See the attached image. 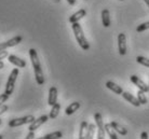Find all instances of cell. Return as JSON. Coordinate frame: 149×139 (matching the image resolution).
I'll list each match as a JSON object with an SVG mask.
<instances>
[{"mask_svg": "<svg viewBox=\"0 0 149 139\" xmlns=\"http://www.w3.org/2000/svg\"><path fill=\"white\" fill-rule=\"evenodd\" d=\"M29 56H30V60H31L33 68H34L36 82H37L39 85H42V84L45 83V77H43V71H42V68H41V65H40V60L38 58L37 51L35 49H30Z\"/></svg>", "mask_w": 149, "mask_h": 139, "instance_id": "obj_1", "label": "cell"}, {"mask_svg": "<svg viewBox=\"0 0 149 139\" xmlns=\"http://www.w3.org/2000/svg\"><path fill=\"white\" fill-rule=\"evenodd\" d=\"M71 26H72L74 37H76V40H77V42L79 43V45L81 46L82 50L88 51V50L90 49V44H89V42H88V40H86L84 34H83L81 25L79 24V22H77V23H72Z\"/></svg>", "mask_w": 149, "mask_h": 139, "instance_id": "obj_2", "label": "cell"}, {"mask_svg": "<svg viewBox=\"0 0 149 139\" xmlns=\"http://www.w3.org/2000/svg\"><path fill=\"white\" fill-rule=\"evenodd\" d=\"M17 75H19V69H17V68H14L11 71L10 75H9V78H8L7 85H6V91H4V93L8 94L9 96H10V95L13 93V91H14L15 81H16Z\"/></svg>", "mask_w": 149, "mask_h": 139, "instance_id": "obj_3", "label": "cell"}, {"mask_svg": "<svg viewBox=\"0 0 149 139\" xmlns=\"http://www.w3.org/2000/svg\"><path fill=\"white\" fill-rule=\"evenodd\" d=\"M35 120L34 115H26V117H22V118H17V119H12V120L9 121L8 125L10 127H17V126H22L24 124H30L33 121Z\"/></svg>", "mask_w": 149, "mask_h": 139, "instance_id": "obj_4", "label": "cell"}, {"mask_svg": "<svg viewBox=\"0 0 149 139\" xmlns=\"http://www.w3.org/2000/svg\"><path fill=\"white\" fill-rule=\"evenodd\" d=\"M94 120H95L97 127V138L104 139L106 131H105V124L104 122H103V118H102L101 113H95L94 114Z\"/></svg>", "mask_w": 149, "mask_h": 139, "instance_id": "obj_5", "label": "cell"}, {"mask_svg": "<svg viewBox=\"0 0 149 139\" xmlns=\"http://www.w3.org/2000/svg\"><path fill=\"white\" fill-rule=\"evenodd\" d=\"M22 40H23L22 36H16V37L12 38V39L8 40V41L1 42V43H0V51H3V50L8 49V48L15 46V45H17L19 43H21Z\"/></svg>", "mask_w": 149, "mask_h": 139, "instance_id": "obj_6", "label": "cell"}, {"mask_svg": "<svg viewBox=\"0 0 149 139\" xmlns=\"http://www.w3.org/2000/svg\"><path fill=\"white\" fill-rule=\"evenodd\" d=\"M118 48H119V54L121 56L127 54V37L123 33L118 35Z\"/></svg>", "mask_w": 149, "mask_h": 139, "instance_id": "obj_7", "label": "cell"}, {"mask_svg": "<svg viewBox=\"0 0 149 139\" xmlns=\"http://www.w3.org/2000/svg\"><path fill=\"white\" fill-rule=\"evenodd\" d=\"M48 119H49V117L48 115H41L40 118H38V119H35L31 123H30V125H29V127H28V129L29 131H36L37 128H39L41 126L42 124H45V122L48 121Z\"/></svg>", "mask_w": 149, "mask_h": 139, "instance_id": "obj_8", "label": "cell"}, {"mask_svg": "<svg viewBox=\"0 0 149 139\" xmlns=\"http://www.w3.org/2000/svg\"><path fill=\"white\" fill-rule=\"evenodd\" d=\"M130 80H131V82L134 83L135 85L138 87V90L144 91L145 93H147V92H148V90H149L148 85H146L145 82H144L142 79H139V77H137V75H131Z\"/></svg>", "mask_w": 149, "mask_h": 139, "instance_id": "obj_9", "label": "cell"}, {"mask_svg": "<svg viewBox=\"0 0 149 139\" xmlns=\"http://www.w3.org/2000/svg\"><path fill=\"white\" fill-rule=\"evenodd\" d=\"M8 59H9V62H10L11 64L15 65L16 67H19V68H24L26 66V62L24 59H22V58L17 57L16 55H14V54L9 55V56H8Z\"/></svg>", "mask_w": 149, "mask_h": 139, "instance_id": "obj_10", "label": "cell"}, {"mask_svg": "<svg viewBox=\"0 0 149 139\" xmlns=\"http://www.w3.org/2000/svg\"><path fill=\"white\" fill-rule=\"evenodd\" d=\"M56 102H57V89L55 86H52L49 90L48 104L50 106H53L54 104H56Z\"/></svg>", "mask_w": 149, "mask_h": 139, "instance_id": "obj_11", "label": "cell"}, {"mask_svg": "<svg viewBox=\"0 0 149 139\" xmlns=\"http://www.w3.org/2000/svg\"><path fill=\"white\" fill-rule=\"evenodd\" d=\"M86 15V10H84V9H80L78 12L74 13V14L69 17V22H70L71 24H72V23H77V22H79L81 19H83Z\"/></svg>", "mask_w": 149, "mask_h": 139, "instance_id": "obj_12", "label": "cell"}, {"mask_svg": "<svg viewBox=\"0 0 149 139\" xmlns=\"http://www.w3.org/2000/svg\"><path fill=\"white\" fill-rule=\"evenodd\" d=\"M122 96H123V98H124L125 100H127L129 102H131V104H132L133 106H135V107H139V106L142 105L137 98H135L133 95L130 94V93H127V92H123Z\"/></svg>", "mask_w": 149, "mask_h": 139, "instance_id": "obj_13", "label": "cell"}, {"mask_svg": "<svg viewBox=\"0 0 149 139\" xmlns=\"http://www.w3.org/2000/svg\"><path fill=\"white\" fill-rule=\"evenodd\" d=\"M106 87L109 89L110 91H112V92L117 95H122V93H123L122 87L119 86V85H117V84L113 83L112 81H107V82H106Z\"/></svg>", "mask_w": 149, "mask_h": 139, "instance_id": "obj_14", "label": "cell"}, {"mask_svg": "<svg viewBox=\"0 0 149 139\" xmlns=\"http://www.w3.org/2000/svg\"><path fill=\"white\" fill-rule=\"evenodd\" d=\"M102 22H103L104 27L110 26V15H109V11L107 9H104L102 11Z\"/></svg>", "mask_w": 149, "mask_h": 139, "instance_id": "obj_15", "label": "cell"}, {"mask_svg": "<svg viewBox=\"0 0 149 139\" xmlns=\"http://www.w3.org/2000/svg\"><path fill=\"white\" fill-rule=\"evenodd\" d=\"M79 108H80V102H71L70 105L66 108L65 112H66V114H67V115H70V114H72V113L76 112Z\"/></svg>", "mask_w": 149, "mask_h": 139, "instance_id": "obj_16", "label": "cell"}, {"mask_svg": "<svg viewBox=\"0 0 149 139\" xmlns=\"http://www.w3.org/2000/svg\"><path fill=\"white\" fill-rule=\"evenodd\" d=\"M110 125L112 126V128L115 129L116 132L118 133V134H120V135L122 136H125L127 134V131L125 129L124 127H122L120 124H118L117 122H110Z\"/></svg>", "mask_w": 149, "mask_h": 139, "instance_id": "obj_17", "label": "cell"}, {"mask_svg": "<svg viewBox=\"0 0 149 139\" xmlns=\"http://www.w3.org/2000/svg\"><path fill=\"white\" fill-rule=\"evenodd\" d=\"M60 110H61L60 104H58V102L54 104V105L52 106L51 111H50V115H49V118H50V119H55V118H57L58 113H60Z\"/></svg>", "mask_w": 149, "mask_h": 139, "instance_id": "obj_18", "label": "cell"}, {"mask_svg": "<svg viewBox=\"0 0 149 139\" xmlns=\"http://www.w3.org/2000/svg\"><path fill=\"white\" fill-rule=\"evenodd\" d=\"M88 127H89V124L86 123V121L81 122V125H80V132H79V138L80 139L86 138V133H88Z\"/></svg>", "mask_w": 149, "mask_h": 139, "instance_id": "obj_19", "label": "cell"}, {"mask_svg": "<svg viewBox=\"0 0 149 139\" xmlns=\"http://www.w3.org/2000/svg\"><path fill=\"white\" fill-rule=\"evenodd\" d=\"M105 131H106V133L109 135V137L111 139H118L119 137L117 136V134H116V131L112 128V126L110 125V123H107V124H105Z\"/></svg>", "mask_w": 149, "mask_h": 139, "instance_id": "obj_20", "label": "cell"}, {"mask_svg": "<svg viewBox=\"0 0 149 139\" xmlns=\"http://www.w3.org/2000/svg\"><path fill=\"white\" fill-rule=\"evenodd\" d=\"M63 137V134L60 131H56L54 133H51V134H48V135L43 136L42 138L43 139H60Z\"/></svg>", "mask_w": 149, "mask_h": 139, "instance_id": "obj_21", "label": "cell"}, {"mask_svg": "<svg viewBox=\"0 0 149 139\" xmlns=\"http://www.w3.org/2000/svg\"><path fill=\"white\" fill-rule=\"evenodd\" d=\"M137 99L139 100V102H141L142 105H146V104H147V97H146L145 92H144V91L138 90V92H137Z\"/></svg>", "mask_w": 149, "mask_h": 139, "instance_id": "obj_22", "label": "cell"}, {"mask_svg": "<svg viewBox=\"0 0 149 139\" xmlns=\"http://www.w3.org/2000/svg\"><path fill=\"white\" fill-rule=\"evenodd\" d=\"M94 133H95V125L94 124H89V127H88V133H86V139H92L94 136Z\"/></svg>", "mask_w": 149, "mask_h": 139, "instance_id": "obj_23", "label": "cell"}, {"mask_svg": "<svg viewBox=\"0 0 149 139\" xmlns=\"http://www.w3.org/2000/svg\"><path fill=\"white\" fill-rule=\"evenodd\" d=\"M136 62H137L138 64L143 65V66H146V67L149 68V59L148 58H146L144 56H137L136 57Z\"/></svg>", "mask_w": 149, "mask_h": 139, "instance_id": "obj_24", "label": "cell"}, {"mask_svg": "<svg viewBox=\"0 0 149 139\" xmlns=\"http://www.w3.org/2000/svg\"><path fill=\"white\" fill-rule=\"evenodd\" d=\"M147 29H149V22L143 23L141 25H138L137 28H136V31L137 33H143V31H145Z\"/></svg>", "mask_w": 149, "mask_h": 139, "instance_id": "obj_25", "label": "cell"}, {"mask_svg": "<svg viewBox=\"0 0 149 139\" xmlns=\"http://www.w3.org/2000/svg\"><path fill=\"white\" fill-rule=\"evenodd\" d=\"M9 97H10V96H9L8 94H6V93H4V94H1V95H0V106L3 105V102H7L8 98H9Z\"/></svg>", "mask_w": 149, "mask_h": 139, "instance_id": "obj_26", "label": "cell"}, {"mask_svg": "<svg viewBox=\"0 0 149 139\" xmlns=\"http://www.w3.org/2000/svg\"><path fill=\"white\" fill-rule=\"evenodd\" d=\"M7 56H9L8 51H6V50H3V51H0V60H2L3 58H6Z\"/></svg>", "mask_w": 149, "mask_h": 139, "instance_id": "obj_27", "label": "cell"}, {"mask_svg": "<svg viewBox=\"0 0 149 139\" xmlns=\"http://www.w3.org/2000/svg\"><path fill=\"white\" fill-rule=\"evenodd\" d=\"M8 109H9V107L7 105H1L0 106V114H2L6 111H8Z\"/></svg>", "mask_w": 149, "mask_h": 139, "instance_id": "obj_28", "label": "cell"}, {"mask_svg": "<svg viewBox=\"0 0 149 139\" xmlns=\"http://www.w3.org/2000/svg\"><path fill=\"white\" fill-rule=\"evenodd\" d=\"M35 138V133L34 131H29V134L26 136V139H33Z\"/></svg>", "mask_w": 149, "mask_h": 139, "instance_id": "obj_29", "label": "cell"}, {"mask_svg": "<svg viewBox=\"0 0 149 139\" xmlns=\"http://www.w3.org/2000/svg\"><path fill=\"white\" fill-rule=\"evenodd\" d=\"M141 138L142 139H148V134L146 132H143L142 134H141Z\"/></svg>", "mask_w": 149, "mask_h": 139, "instance_id": "obj_30", "label": "cell"}, {"mask_svg": "<svg viewBox=\"0 0 149 139\" xmlns=\"http://www.w3.org/2000/svg\"><path fill=\"white\" fill-rule=\"evenodd\" d=\"M66 1H67L70 6H74V4H76V0H66Z\"/></svg>", "mask_w": 149, "mask_h": 139, "instance_id": "obj_31", "label": "cell"}, {"mask_svg": "<svg viewBox=\"0 0 149 139\" xmlns=\"http://www.w3.org/2000/svg\"><path fill=\"white\" fill-rule=\"evenodd\" d=\"M4 67V64H3V62L2 60H0V69H2V68Z\"/></svg>", "mask_w": 149, "mask_h": 139, "instance_id": "obj_32", "label": "cell"}, {"mask_svg": "<svg viewBox=\"0 0 149 139\" xmlns=\"http://www.w3.org/2000/svg\"><path fill=\"white\" fill-rule=\"evenodd\" d=\"M144 1H145V3L147 4V6H148V8H149V0H144Z\"/></svg>", "mask_w": 149, "mask_h": 139, "instance_id": "obj_33", "label": "cell"}, {"mask_svg": "<svg viewBox=\"0 0 149 139\" xmlns=\"http://www.w3.org/2000/svg\"><path fill=\"white\" fill-rule=\"evenodd\" d=\"M1 123H2V120H1V119H0V125H1Z\"/></svg>", "mask_w": 149, "mask_h": 139, "instance_id": "obj_34", "label": "cell"}, {"mask_svg": "<svg viewBox=\"0 0 149 139\" xmlns=\"http://www.w3.org/2000/svg\"><path fill=\"white\" fill-rule=\"evenodd\" d=\"M2 138H3V137H2V136H1V135H0V139H2Z\"/></svg>", "mask_w": 149, "mask_h": 139, "instance_id": "obj_35", "label": "cell"}, {"mask_svg": "<svg viewBox=\"0 0 149 139\" xmlns=\"http://www.w3.org/2000/svg\"><path fill=\"white\" fill-rule=\"evenodd\" d=\"M148 89H149V85H148ZM148 93H149V90H148Z\"/></svg>", "mask_w": 149, "mask_h": 139, "instance_id": "obj_36", "label": "cell"}, {"mask_svg": "<svg viewBox=\"0 0 149 139\" xmlns=\"http://www.w3.org/2000/svg\"><path fill=\"white\" fill-rule=\"evenodd\" d=\"M56 1H60V0H56Z\"/></svg>", "mask_w": 149, "mask_h": 139, "instance_id": "obj_37", "label": "cell"}, {"mask_svg": "<svg viewBox=\"0 0 149 139\" xmlns=\"http://www.w3.org/2000/svg\"><path fill=\"white\" fill-rule=\"evenodd\" d=\"M120 1H123V0H120Z\"/></svg>", "mask_w": 149, "mask_h": 139, "instance_id": "obj_38", "label": "cell"}]
</instances>
